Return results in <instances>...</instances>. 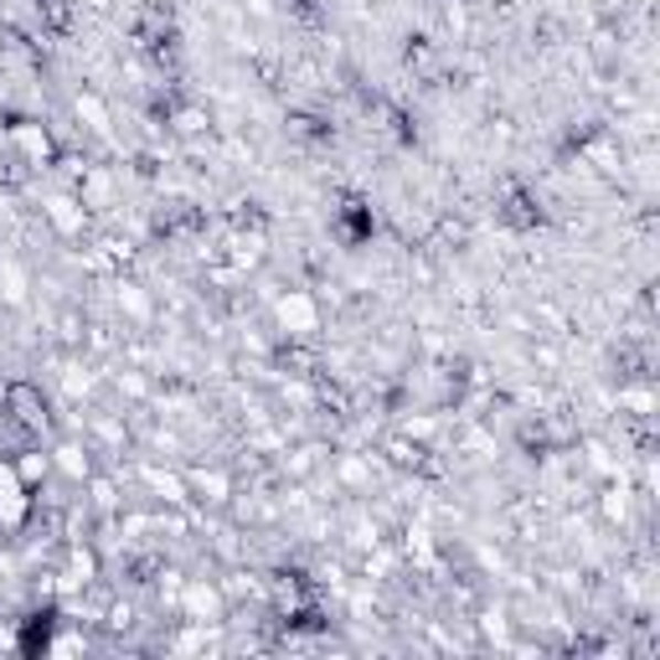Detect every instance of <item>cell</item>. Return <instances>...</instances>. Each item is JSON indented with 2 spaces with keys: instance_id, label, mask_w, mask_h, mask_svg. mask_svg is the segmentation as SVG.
<instances>
[{
  "instance_id": "obj_1",
  "label": "cell",
  "mask_w": 660,
  "mask_h": 660,
  "mask_svg": "<svg viewBox=\"0 0 660 660\" xmlns=\"http://www.w3.org/2000/svg\"><path fill=\"white\" fill-rule=\"evenodd\" d=\"M0 418L17 424L21 434H32V439H42V434L52 428L47 397H42V387H32V382H11V387H0Z\"/></svg>"
},
{
  "instance_id": "obj_2",
  "label": "cell",
  "mask_w": 660,
  "mask_h": 660,
  "mask_svg": "<svg viewBox=\"0 0 660 660\" xmlns=\"http://www.w3.org/2000/svg\"><path fill=\"white\" fill-rule=\"evenodd\" d=\"M274 326H279V336H289V341H310V336H320V326H326L320 299H315L310 289H284V295L274 299Z\"/></svg>"
},
{
  "instance_id": "obj_3",
  "label": "cell",
  "mask_w": 660,
  "mask_h": 660,
  "mask_svg": "<svg viewBox=\"0 0 660 660\" xmlns=\"http://www.w3.org/2000/svg\"><path fill=\"white\" fill-rule=\"evenodd\" d=\"M52 455V475L57 480H67V486H88V475H94V444L88 439H57L47 449Z\"/></svg>"
},
{
  "instance_id": "obj_4",
  "label": "cell",
  "mask_w": 660,
  "mask_h": 660,
  "mask_svg": "<svg viewBox=\"0 0 660 660\" xmlns=\"http://www.w3.org/2000/svg\"><path fill=\"white\" fill-rule=\"evenodd\" d=\"M42 222H52L57 237H83L88 233V206H83L78 191H52L42 202Z\"/></svg>"
},
{
  "instance_id": "obj_5",
  "label": "cell",
  "mask_w": 660,
  "mask_h": 660,
  "mask_svg": "<svg viewBox=\"0 0 660 660\" xmlns=\"http://www.w3.org/2000/svg\"><path fill=\"white\" fill-rule=\"evenodd\" d=\"M187 486H191V501L196 505H227L233 501V475L227 470H217V465H212V470H202V465H191L187 470Z\"/></svg>"
},
{
  "instance_id": "obj_6",
  "label": "cell",
  "mask_w": 660,
  "mask_h": 660,
  "mask_svg": "<svg viewBox=\"0 0 660 660\" xmlns=\"http://www.w3.org/2000/svg\"><path fill=\"white\" fill-rule=\"evenodd\" d=\"M377 475H382V465L372 455H362V449H351V455L336 459V486L341 490H372Z\"/></svg>"
},
{
  "instance_id": "obj_7",
  "label": "cell",
  "mask_w": 660,
  "mask_h": 660,
  "mask_svg": "<svg viewBox=\"0 0 660 660\" xmlns=\"http://www.w3.org/2000/svg\"><path fill=\"white\" fill-rule=\"evenodd\" d=\"M114 305L125 310V320L129 326H156V305H150V295H145V284H135V279H119L114 284Z\"/></svg>"
},
{
  "instance_id": "obj_8",
  "label": "cell",
  "mask_w": 660,
  "mask_h": 660,
  "mask_svg": "<svg viewBox=\"0 0 660 660\" xmlns=\"http://www.w3.org/2000/svg\"><path fill=\"white\" fill-rule=\"evenodd\" d=\"M6 459L17 465V475H21V480H26L32 490H42V486L52 480V455H47V449H36V444H21L17 455H6Z\"/></svg>"
},
{
  "instance_id": "obj_9",
  "label": "cell",
  "mask_w": 660,
  "mask_h": 660,
  "mask_svg": "<svg viewBox=\"0 0 660 660\" xmlns=\"http://www.w3.org/2000/svg\"><path fill=\"white\" fill-rule=\"evenodd\" d=\"M73 114H78V125L88 129V135H109V109H104V98L94 94V88H78L73 94Z\"/></svg>"
},
{
  "instance_id": "obj_10",
  "label": "cell",
  "mask_w": 660,
  "mask_h": 660,
  "mask_svg": "<svg viewBox=\"0 0 660 660\" xmlns=\"http://www.w3.org/2000/svg\"><path fill=\"white\" fill-rule=\"evenodd\" d=\"M0 299H6V305H26V268H21L17 258L0 264Z\"/></svg>"
},
{
  "instance_id": "obj_11",
  "label": "cell",
  "mask_w": 660,
  "mask_h": 660,
  "mask_svg": "<svg viewBox=\"0 0 660 660\" xmlns=\"http://www.w3.org/2000/svg\"><path fill=\"white\" fill-rule=\"evenodd\" d=\"M94 387H98V377H94V372H88L83 362H67V366H63V393L73 397V403H83V397L94 393Z\"/></svg>"
},
{
  "instance_id": "obj_12",
  "label": "cell",
  "mask_w": 660,
  "mask_h": 660,
  "mask_svg": "<svg viewBox=\"0 0 660 660\" xmlns=\"http://www.w3.org/2000/svg\"><path fill=\"white\" fill-rule=\"evenodd\" d=\"M480 629H486V640H496V645H505V640H511V625H505V609H486V614H480Z\"/></svg>"
},
{
  "instance_id": "obj_13",
  "label": "cell",
  "mask_w": 660,
  "mask_h": 660,
  "mask_svg": "<svg viewBox=\"0 0 660 660\" xmlns=\"http://www.w3.org/2000/svg\"><path fill=\"white\" fill-rule=\"evenodd\" d=\"M175 135H206V114L202 109H175Z\"/></svg>"
}]
</instances>
